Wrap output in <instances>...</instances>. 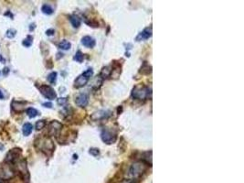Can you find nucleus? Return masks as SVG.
Wrapping results in <instances>:
<instances>
[{
  "label": "nucleus",
  "instance_id": "f257e3e1",
  "mask_svg": "<svg viewBox=\"0 0 244 183\" xmlns=\"http://www.w3.org/2000/svg\"><path fill=\"white\" fill-rule=\"evenodd\" d=\"M146 168H147L146 167V164L144 161L135 162L129 170V174L132 178L136 179V178L140 177L146 170Z\"/></svg>",
  "mask_w": 244,
  "mask_h": 183
},
{
  "label": "nucleus",
  "instance_id": "f03ea898",
  "mask_svg": "<svg viewBox=\"0 0 244 183\" xmlns=\"http://www.w3.org/2000/svg\"><path fill=\"white\" fill-rule=\"evenodd\" d=\"M36 146L39 149H41L43 152H46V153L47 151L52 152L54 149L53 142L50 137H42L38 139V141H36Z\"/></svg>",
  "mask_w": 244,
  "mask_h": 183
},
{
  "label": "nucleus",
  "instance_id": "7ed1b4c3",
  "mask_svg": "<svg viewBox=\"0 0 244 183\" xmlns=\"http://www.w3.org/2000/svg\"><path fill=\"white\" fill-rule=\"evenodd\" d=\"M151 95V89L146 86H136L133 90V97L139 100H144Z\"/></svg>",
  "mask_w": 244,
  "mask_h": 183
},
{
  "label": "nucleus",
  "instance_id": "20e7f679",
  "mask_svg": "<svg viewBox=\"0 0 244 183\" xmlns=\"http://www.w3.org/2000/svg\"><path fill=\"white\" fill-rule=\"evenodd\" d=\"M93 72L92 69H88L86 72H84L83 74H80L79 77H77V79L74 81V86L76 88H80L83 87L87 84V82L89 81L90 78L92 76Z\"/></svg>",
  "mask_w": 244,
  "mask_h": 183
},
{
  "label": "nucleus",
  "instance_id": "39448f33",
  "mask_svg": "<svg viewBox=\"0 0 244 183\" xmlns=\"http://www.w3.org/2000/svg\"><path fill=\"white\" fill-rule=\"evenodd\" d=\"M40 93L42 95H44V97H46L48 100H53L57 97L56 92L54 91V89L48 85H41L39 87Z\"/></svg>",
  "mask_w": 244,
  "mask_h": 183
},
{
  "label": "nucleus",
  "instance_id": "423d86ee",
  "mask_svg": "<svg viewBox=\"0 0 244 183\" xmlns=\"http://www.w3.org/2000/svg\"><path fill=\"white\" fill-rule=\"evenodd\" d=\"M102 139L106 144H112L116 140V136H115V134H113L112 131L103 130L102 133Z\"/></svg>",
  "mask_w": 244,
  "mask_h": 183
},
{
  "label": "nucleus",
  "instance_id": "0eeeda50",
  "mask_svg": "<svg viewBox=\"0 0 244 183\" xmlns=\"http://www.w3.org/2000/svg\"><path fill=\"white\" fill-rule=\"evenodd\" d=\"M21 155V149L20 148H13L7 153V161L8 162H15L17 161Z\"/></svg>",
  "mask_w": 244,
  "mask_h": 183
},
{
  "label": "nucleus",
  "instance_id": "6e6552de",
  "mask_svg": "<svg viewBox=\"0 0 244 183\" xmlns=\"http://www.w3.org/2000/svg\"><path fill=\"white\" fill-rule=\"evenodd\" d=\"M62 125L58 121H52L48 125V134L51 136H56L59 134V132L61 130Z\"/></svg>",
  "mask_w": 244,
  "mask_h": 183
},
{
  "label": "nucleus",
  "instance_id": "1a4fd4ad",
  "mask_svg": "<svg viewBox=\"0 0 244 183\" xmlns=\"http://www.w3.org/2000/svg\"><path fill=\"white\" fill-rule=\"evenodd\" d=\"M88 95L85 93H81L78 95L75 99V103L80 107H85L88 105Z\"/></svg>",
  "mask_w": 244,
  "mask_h": 183
},
{
  "label": "nucleus",
  "instance_id": "9d476101",
  "mask_svg": "<svg viewBox=\"0 0 244 183\" xmlns=\"http://www.w3.org/2000/svg\"><path fill=\"white\" fill-rule=\"evenodd\" d=\"M13 176V171L8 166L0 165V177L4 179H9Z\"/></svg>",
  "mask_w": 244,
  "mask_h": 183
},
{
  "label": "nucleus",
  "instance_id": "9b49d317",
  "mask_svg": "<svg viewBox=\"0 0 244 183\" xmlns=\"http://www.w3.org/2000/svg\"><path fill=\"white\" fill-rule=\"evenodd\" d=\"M110 115V114H109V112H107V111H99V112H96V113H94L92 116H91V118L92 119V120H102V119H103V118H106L107 116H109Z\"/></svg>",
  "mask_w": 244,
  "mask_h": 183
},
{
  "label": "nucleus",
  "instance_id": "f8f14e48",
  "mask_svg": "<svg viewBox=\"0 0 244 183\" xmlns=\"http://www.w3.org/2000/svg\"><path fill=\"white\" fill-rule=\"evenodd\" d=\"M27 104V102H19V101H13L11 104L12 109L17 112V113H20L24 110L25 108V105Z\"/></svg>",
  "mask_w": 244,
  "mask_h": 183
},
{
  "label": "nucleus",
  "instance_id": "ddd939ff",
  "mask_svg": "<svg viewBox=\"0 0 244 183\" xmlns=\"http://www.w3.org/2000/svg\"><path fill=\"white\" fill-rule=\"evenodd\" d=\"M81 43H83V46L87 47V48H93L95 46V40L93 38L90 37V36H85L81 40Z\"/></svg>",
  "mask_w": 244,
  "mask_h": 183
},
{
  "label": "nucleus",
  "instance_id": "4468645a",
  "mask_svg": "<svg viewBox=\"0 0 244 183\" xmlns=\"http://www.w3.org/2000/svg\"><path fill=\"white\" fill-rule=\"evenodd\" d=\"M152 36V28H146L145 29H144L139 36L137 37V40H146V39H149L150 37Z\"/></svg>",
  "mask_w": 244,
  "mask_h": 183
},
{
  "label": "nucleus",
  "instance_id": "2eb2a0df",
  "mask_svg": "<svg viewBox=\"0 0 244 183\" xmlns=\"http://www.w3.org/2000/svg\"><path fill=\"white\" fill-rule=\"evenodd\" d=\"M32 130H33V126H32V125L30 123L24 124V125L22 127V132H23V135L25 137L29 136L31 133H32Z\"/></svg>",
  "mask_w": 244,
  "mask_h": 183
},
{
  "label": "nucleus",
  "instance_id": "dca6fc26",
  "mask_svg": "<svg viewBox=\"0 0 244 183\" xmlns=\"http://www.w3.org/2000/svg\"><path fill=\"white\" fill-rule=\"evenodd\" d=\"M71 47V42H69L68 40H62L59 43V48L61 49H64V51H67V49H70Z\"/></svg>",
  "mask_w": 244,
  "mask_h": 183
},
{
  "label": "nucleus",
  "instance_id": "f3484780",
  "mask_svg": "<svg viewBox=\"0 0 244 183\" xmlns=\"http://www.w3.org/2000/svg\"><path fill=\"white\" fill-rule=\"evenodd\" d=\"M70 20L72 24V26L74 28H79L80 26V19L78 18L77 16L73 15V16H71V18H70Z\"/></svg>",
  "mask_w": 244,
  "mask_h": 183
},
{
  "label": "nucleus",
  "instance_id": "a211bd4d",
  "mask_svg": "<svg viewBox=\"0 0 244 183\" xmlns=\"http://www.w3.org/2000/svg\"><path fill=\"white\" fill-rule=\"evenodd\" d=\"M27 114H28V116L29 118H34V117H36V116L39 114V111L36 110L35 108L29 107L27 110Z\"/></svg>",
  "mask_w": 244,
  "mask_h": 183
},
{
  "label": "nucleus",
  "instance_id": "6ab92c4d",
  "mask_svg": "<svg viewBox=\"0 0 244 183\" xmlns=\"http://www.w3.org/2000/svg\"><path fill=\"white\" fill-rule=\"evenodd\" d=\"M41 10L44 14L46 15H51L53 13V8L48 5V4H44L41 7Z\"/></svg>",
  "mask_w": 244,
  "mask_h": 183
},
{
  "label": "nucleus",
  "instance_id": "aec40b11",
  "mask_svg": "<svg viewBox=\"0 0 244 183\" xmlns=\"http://www.w3.org/2000/svg\"><path fill=\"white\" fill-rule=\"evenodd\" d=\"M56 80H57V72H51V73L48 74V81H50L51 84H54V82L56 81Z\"/></svg>",
  "mask_w": 244,
  "mask_h": 183
},
{
  "label": "nucleus",
  "instance_id": "412c9836",
  "mask_svg": "<svg viewBox=\"0 0 244 183\" xmlns=\"http://www.w3.org/2000/svg\"><path fill=\"white\" fill-rule=\"evenodd\" d=\"M73 59H74V61H76L77 62H81V61H83V54L79 51V52H76V54H75V56H74Z\"/></svg>",
  "mask_w": 244,
  "mask_h": 183
},
{
  "label": "nucleus",
  "instance_id": "4be33fe9",
  "mask_svg": "<svg viewBox=\"0 0 244 183\" xmlns=\"http://www.w3.org/2000/svg\"><path fill=\"white\" fill-rule=\"evenodd\" d=\"M32 37L31 36H28V38L26 39V40H23V42H22V44L25 46V47H29V46H31V44H32Z\"/></svg>",
  "mask_w": 244,
  "mask_h": 183
},
{
  "label": "nucleus",
  "instance_id": "5701e85b",
  "mask_svg": "<svg viewBox=\"0 0 244 183\" xmlns=\"http://www.w3.org/2000/svg\"><path fill=\"white\" fill-rule=\"evenodd\" d=\"M45 125H46V122L44 120H39V121H38L36 123V129L37 130H41L42 128H44Z\"/></svg>",
  "mask_w": 244,
  "mask_h": 183
},
{
  "label": "nucleus",
  "instance_id": "b1692460",
  "mask_svg": "<svg viewBox=\"0 0 244 183\" xmlns=\"http://www.w3.org/2000/svg\"><path fill=\"white\" fill-rule=\"evenodd\" d=\"M16 33H17V31H16L15 29H8V30L7 31L6 36H7V38H9V39H12V38H14V37L16 36Z\"/></svg>",
  "mask_w": 244,
  "mask_h": 183
},
{
  "label": "nucleus",
  "instance_id": "393cba45",
  "mask_svg": "<svg viewBox=\"0 0 244 183\" xmlns=\"http://www.w3.org/2000/svg\"><path fill=\"white\" fill-rule=\"evenodd\" d=\"M109 69H110V67H105V68H103V72H102V75L104 76L103 78H107V77L110 75L111 70H109Z\"/></svg>",
  "mask_w": 244,
  "mask_h": 183
},
{
  "label": "nucleus",
  "instance_id": "a878e982",
  "mask_svg": "<svg viewBox=\"0 0 244 183\" xmlns=\"http://www.w3.org/2000/svg\"><path fill=\"white\" fill-rule=\"evenodd\" d=\"M90 154L93 155V156H97L99 154V149H97V148H92L90 149Z\"/></svg>",
  "mask_w": 244,
  "mask_h": 183
},
{
  "label": "nucleus",
  "instance_id": "bb28decb",
  "mask_svg": "<svg viewBox=\"0 0 244 183\" xmlns=\"http://www.w3.org/2000/svg\"><path fill=\"white\" fill-rule=\"evenodd\" d=\"M66 102H67V99L66 98H60V99H58V104L60 105H65V104H66Z\"/></svg>",
  "mask_w": 244,
  "mask_h": 183
},
{
  "label": "nucleus",
  "instance_id": "cd10ccee",
  "mask_svg": "<svg viewBox=\"0 0 244 183\" xmlns=\"http://www.w3.org/2000/svg\"><path fill=\"white\" fill-rule=\"evenodd\" d=\"M54 32H55L54 29H48V30L46 31V34H47L48 36H52V35L54 34Z\"/></svg>",
  "mask_w": 244,
  "mask_h": 183
},
{
  "label": "nucleus",
  "instance_id": "c85d7f7f",
  "mask_svg": "<svg viewBox=\"0 0 244 183\" xmlns=\"http://www.w3.org/2000/svg\"><path fill=\"white\" fill-rule=\"evenodd\" d=\"M8 73H9V69H8L7 67L4 68V71H3V74H4L5 76H7V75Z\"/></svg>",
  "mask_w": 244,
  "mask_h": 183
},
{
  "label": "nucleus",
  "instance_id": "c756f323",
  "mask_svg": "<svg viewBox=\"0 0 244 183\" xmlns=\"http://www.w3.org/2000/svg\"><path fill=\"white\" fill-rule=\"evenodd\" d=\"M43 105L45 107H48V108H51L52 107V104L51 103H45V104H43Z\"/></svg>",
  "mask_w": 244,
  "mask_h": 183
},
{
  "label": "nucleus",
  "instance_id": "7c9ffc66",
  "mask_svg": "<svg viewBox=\"0 0 244 183\" xmlns=\"http://www.w3.org/2000/svg\"><path fill=\"white\" fill-rule=\"evenodd\" d=\"M0 99H4V94L1 90H0Z\"/></svg>",
  "mask_w": 244,
  "mask_h": 183
},
{
  "label": "nucleus",
  "instance_id": "2f4dec72",
  "mask_svg": "<svg viewBox=\"0 0 244 183\" xmlns=\"http://www.w3.org/2000/svg\"><path fill=\"white\" fill-rule=\"evenodd\" d=\"M0 61H1V62H5V59L2 57V55H0Z\"/></svg>",
  "mask_w": 244,
  "mask_h": 183
},
{
  "label": "nucleus",
  "instance_id": "473e14b6",
  "mask_svg": "<svg viewBox=\"0 0 244 183\" xmlns=\"http://www.w3.org/2000/svg\"><path fill=\"white\" fill-rule=\"evenodd\" d=\"M125 183H135V181H133V180H128V181H126Z\"/></svg>",
  "mask_w": 244,
  "mask_h": 183
}]
</instances>
